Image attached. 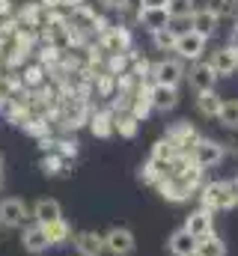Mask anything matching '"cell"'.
<instances>
[{
  "label": "cell",
  "instance_id": "obj_14",
  "mask_svg": "<svg viewBox=\"0 0 238 256\" xmlns=\"http://www.w3.org/2000/svg\"><path fill=\"white\" fill-rule=\"evenodd\" d=\"M184 230L194 236V238H206L214 232V214L206 212V208H194L188 218H184Z\"/></svg>",
  "mask_w": 238,
  "mask_h": 256
},
{
  "label": "cell",
  "instance_id": "obj_12",
  "mask_svg": "<svg viewBox=\"0 0 238 256\" xmlns=\"http://www.w3.org/2000/svg\"><path fill=\"white\" fill-rule=\"evenodd\" d=\"M149 102H152V110L155 114H170V110H176V104H178V90L176 86L152 84L149 86Z\"/></svg>",
  "mask_w": 238,
  "mask_h": 256
},
{
  "label": "cell",
  "instance_id": "obj_30",
  "mask_svg": "<svg viewBox=\"0 0 238 256\" xmlns=\"http://www.w3.org/2000/svg\"><path fill=\"white\" fill-rule=\"evenodd\" d=\"M208 9L218 18H238V0H208Z\"/></svg>",
  "mask_w": 238,
  "mask_h": 256
},
{
  "label": "cell",
  "instance_id": "obj_35",
  "mask_svg": "<svg viewBox=\"0 0 238 256\" xmlns=\"http://www.w3.org/2000/svg\"><path fill=\"white\" fill-rule=\"evenodd\" d=\"M230 45H232V48H236V51H238V24H236V27H232V42H230Z\"/></svg>",
  "mask_w": 238,
  "mask_h": 256
},
{
  "label": "cell",
  "instance_id": "obj_10",
  "mask_svg": "<svg viewBox=\"0 0 238 256\" xmlns=\"http://www.w3.org/2000/svg\"><path fill=\"white\" fill-rule=\"evenodd\" d=\"M72 244H74L78 256H104V236L96 232V230H80V232H74Z\"/></svg>",
  "mask_w": 238,
  "mask_h": 256
},
{
  "label": "cell",
  "instance_id": "obj_5",
  "mask_svg": "<svg viewBox=\"0 0 238 256\" xmlns=\"http://www.w3.org/2000/svg\"><path fill=\"white\" fill-rule=\"evenodd\" d=\"M152 84H161V86H176L178 90V84L188 78V68H184V63L182 60H158V63H152Z\"/></svg>",
  "mask_w": 238,
  "mask_h": 256
},
{
  "label": "cell",
  "instance_id": "obj_24",
  "mask_svg": "<svg viewBox=\"0 0 238 256\" xmlns=\"http://www.w3.org/2000/svg\"><path fill=\"white\" fill-rule=\"evenodd\" d=\"M45 232H48L51 248L72 244V238H74V232H72V226H68V220H66V218H62V220H57V224H51V226H45Z\"/></svg>",
  "mask_w": 238,
  "mask_h": 256
},
{
  "label": "cell",
  "instance_id": "obj_1",
  "mask_svg": "<svg viewBox=\"0 0 238 256\" xmlns=\"http://www.w3.org/2000/svg\"><path fill=\"white\" fill-rule=\"evenodd\" d=\"M238 206V182L236 179H224V182H206L200 188V208L218 214V212H230Z\"/></svg>",
  "mask_w": 238,
  "mask_h": 256
},
{
  "label": "cell",
  "instance_id": "obj_28",
  "mask_svg": "<svg viewBox=\"0 0 238 256\" xmlns=\"http://www.w3.org/2000/svg\"><path fill=\"white\" fill-rule=\"evenodd\" d=\"M218 122L230 131H238V98H224V108L218 114Z\"/></svg>",
  "mask_w": 238,
  "mask_h": 256
},
{
  "label": "cell",
  "instance_id": "obj_38",
  "mask_svg": "<svg viewBox=\"0 0 238 256\" xmlns=\"http://www.w3.org/2000/svg\"><path fill=\"white\" fill-rule=\"evenodd\" d=\"M3 185H6V179H3V176H0V194H3Z\"/></svg>",
  "mask_w": 238,
  "mask_h": 256
},
{
  "label": "cell",
  "instance_id": "obj_37",
  "mask_svg": "<svg viewBox=\"0 0 238 256\" xmlns=\"http://www.w3.org/2000/svg\"><path fill=\"white\" fill-rule=\"evenodd\" d=\"M3 167H6V158H3V152H0V176H3Z\"/></svg>",
  "mask_w": 238,
  "mask_h": 256
},
{
  "label": "cell",
  "instance_id": "obj_18",
  "mask_svg": "<svg viewBox=\"0 0 238 256\" xmlns=\"http://www.w3.org/2000/svg\"><path fill=\"white\" fill-rule=\"evenodd\" d=\"M167 250L173 256H196V238L184 226H178L176 232H170V238H167Z\"/></svg>",
  "mask_w": 238,
  "mask_h": 256
},
{
  "label": "cell",
  "instance_id": "obj_4",
  "mask_svg": "<svg viewBox=\"0 0 238 256\" xmlns=\"http://www.w3.org/2000/svg\"><path fill=\"white\" fill-rule=\"evenodd\" d=\"M104 236V254L108 256H131L137 250V238L128 226H110Z\"/></svg>",
  "mask_w": 238,
  "mask_h": 256
},
{
  "label": "cell",
  "instance_id": "obj_15",
  "mask_svg": "<svg viewBox=\"0 0 238 256\" xmlns=\"http://www.w3.org/2000/svg\"><path fill=\"white\" fill-rule=\"evenodd\" d=\"M167 140L176 146L182 155H188V152L194 149V143L200 140V134L194 131V126H190V122H184V120H182V122H176L173 128H167Z\"/></svg>",
  "mask_w": 238,
  "mask_h": 256
},
{
  "label": "cell",
  "instance_id": "obj_19",
  "mask_svg": "<svg viewBox=\"0 0 238 256\" xmlns=\"http://www.w3.org/2000/svg\"><path fill=\"white\" fill-rule=\"evenodd\" d=\"M137 24L146 27L149 33L161 30V27H170V18H167V9H152V6H137Z\"/></svg>",
  "mask_w": 238,
  "mask_h": 256
},
{
  "label": "cell",
  "instance_id": "obj_9",
  "mask_svg": "<svg viewBox=\"0 0 238 256\" xmlns=\"http://www.w3.org/2000/svg\"><path fill=\"white\" fill-rule=\"evenodd\" d=\"M30 218H33L39 226H51V224L62 220V206H60V200H54V196H42V200L33 202Z\"/></svg>",
  "mask_w": 238,
  "mask_h": 256
},
{
  "label": "cell",
  "instance_id": "obj_33",
  "mask_svg": "<svg viewBox=\"0 0 238 256\" xmlns=\"http://www.w3.org/2000/svg\"><path fill=\"white\" fill-rule=\"evenodd\" d=\"M104 9H110V12H125L128 6H131V0H98Z\"/></svg>",
  "mask_w": 238,
  "mask_h": 256
},
{
  "label": "cell",
  "instance_id": "obj_11",
  "mask_svg": "<svg viewBox=\"0 0 238 256\" xmlns=\"http://www.w3.org/2000/svg\"><path fill=\"white\" fill-rule=\"evenodd\" d=\"M218 24H220V18H218L208 6H196V12L190 15V27H188V30L200 33L202 39H214V36H218Z\"/></svg>",
  "mask_w": 238,
  "mask_h": 256
},
{
  "label": "cell",
  "instance_id": "obj_32",
  "mask_svg": "<svg viewBox=\"0 0 238 256\" xmlns=\"http://www.w3.org/2000/svg\"><path fill=\"white\" fill-rule=\"evenodd\" d=\"M42 78H45V68H42V66H30V68L24 72V84H27V86H39Z\"/></svg>",
  "mask_w": 238,
  "mask_h": 256
},
{
  "label": "cell",
  "instance_id": "obj_20",
  "mask_svg": "<svg viewBox=\"0 0 238 256\" xmlns=\"http://www.w3.org/2000/svg\"><path fill=\"white\" fill-rule=\"evenodd\" d=\"M62 122H66V128H78L84 122H90V108L84 104V98H66Z\"/></svg>",
  "mask_w": 238,
  "mask_h": 256
},
{
  "label": "cell",
  "instance_id": "obj_16",
  "mask_svg": "<svg viewBox=\"0 0 238 256\" xmlns=\"http://www.w3.org/2000/svg\"><path fill=\"white\" fill-rule=\"evenodd\" d=\"M158 191H161L164 200H170V202H184V200H190L194 188H190L182 176H164V179L158 182Z\"/></svg>",
  "mask_w": 238,
  "mask_h": 256
},
{
  "label": "cell",
  "instance_id": "obj_25",
  "mask_svg": "<svg viewBox=\"0 0 238 256\" xmlns=\"http://www.w3.org/2000/svg\"><path fill=\"white\" fill-rule=\"evenodd\" d=\"M164 9L170 21H190V15L196 12V0H167Z\"/></svg>",
  "mask_w": 238,
  "mask_h": 256
},
{
  "label": "cell",
  "instance_id": "obj_6",
  "mask_svg": "<svg viewBox=\"0 0 238 256\" xmlns=\"http://www.w3.org/2000/svg\"><path fill=\"white\" fill-rule=\"evenodd\" d=\"M206 48H208V39H202L200 33H194V30H182L176 39V57L184 63V60H190V63H200L202 60V54H206Z\"/></svg>",
  "mask_w": 238,
  "mask_h": 256
},
{
  "label": "cell",
  "instance_id": "obj_21",
  "mask_svg": "<svg viewBox=\"0 0 238 256\" xmlns=\"http://www.w3.org/2000/svg\"><path fill=\"white\" fill-rule=\"evenodd\" d=\"M90 131L96 134V137H102V140H108V137H114L116 131H114V110H96V114H90Z\"/></svg>",
  "mask_w": 238,
  "mask_h": 256
},
{
  "label": "cell",
  "instance_id": "obj_17",
  "mask_svg": "<svg viewBox=\"0 0 238 256\" xmlns=\"http://www.w3.org/2000/svg\"><path fill=\"white\" fill-rule=\"evenodd\" d=\"M21 244H24V250H27V254H33V256L45 254V250L51 248L48 232H45V226H39V224L24 226V232H21Z\"/></svg>",
  "mask_w": 238,
  "mask_h": 256
},
{
  "label": "cell",
  "instance_id": "obj_23",
  "mask_svg": "<svg viewBox=\"0 0 238 256\" xmlns=\"http://www.w3.org/2000/svg\"><path fill=\"white\" fill-rule=\"evenodd\" d=\"M114 131L119 137H125V140H134L137 131H140V120L131 116L128 110H119V114H114Z\"/></svg>",
  "mask_w": 238,
  "mask_h": 256
},
{
  "label": "cell",
  "instance_id": "obj_27",
  "mask_svg": "<svg viewBox=\"0 0 238 256\" xmlns=\"http://www.w3.org/2000/svg\"><path fill=\"white\" fill-rule=\"evenodd\" d=\"M196 256H226V244L218 232L206 236V238H196Z\"/></svg>",
  "mask_w": 238,
  "mask_h": 256
},
{
  "label": "cell",
  "instance_id": "obj_3",
  "mask_svg": "<svg viewBox=\"0 0 238 256\" xmlns=\"http://www.w3.org/2000/svg\"><path fill=\"white\" fill-rule=\"evenodd\" d=\"M98 48L108 51V54H128V51H134V36H131L128 27L110 24V27L98 36Z\"/></svg>",
  "mask_w": 238,
  "mask_h": 256
},
{
  "label": "cell",
  "instance_id": "obj_2",
  "mask_svg": "<svg viewBox=\"0 0 238 256\" xmlns=\"http://www.w3.org/2000/svg\"><path fill=\"white\" fill-rule=\"evenodd\" d=\"M188 158H190V164H194V167H200V170L206 173V170L218 167V164L226 158V146H224L220 140H212V137H200V140L194 143V149L188 152Z\"/></svg>",
  "mask_w": 238,
  "mask_h": 256
},
{
  "label": "cell",
  "instance_id": "obj_22",
  "mask_svg": "<svg viewBox=\"0 0 238 256\" xmlns=\"http://www.w3.org/2000/svg\"><path fill=\"white\" fill-rule=\"evenodd\" d=\"M220 108H224V98L218 96V90L196 92V110H200V116H206V120H218Z\"/></svg>",
  "mask_w": 238,
  "mask_h": 256
},
{
  "label": "cell",
  "instance_id": "obj_39",
  "mask_svg": "<svg viewBox=\"0 0 238 256\" xmlns=\"http://www.w3.org/2000/svg\"><path fill=\"white\" fill-rule=\"evenodd\" d=\"M236 182H238V179H236Z\"/></svg>",
  "mask_w": 238,
  "mask_h": 256
},
{
  "label": "cell",
  "instance_id": "obj_7",
  "mask_svg": "<svg viewBox=\"0 0 238 256\" xmlns=\"http://www.w3.org/2000/svg\"><path fill=\"white\" fill-rule=\"evenodd\" d=\"M30 220V208L24 200L18 196H6L0 200V226H9V230H18Z\"/></svg>",
  "mask_w": 238,
  "mask_h": 256
},
{
  "label": "cell",
  "instance_id": "obj_31",
  "mask_svg": "<svg viewBox=\"0 0 238 256\" xmlns=\"http://www.w3.org/2000/svg\"><path fill=\"white\" fill-rule=\"evenodd\" d=\"M62 164H66L62 155H51V158L42 161V170H45V176H57L60 170H62Z\"/></svg>",
  "mask_w": 238,
  "mask_h": 256
},
{
  "label": "cell",
  "instance_id": "obj_26",
  "mask_svg": "<svg viewBox=\"0 0 238 256\" xmlns=\"http://www.w3.org/2000/svg\"><path fill=\"white\" fill-rule=\"evenodd\" d=\"M178 155H182V152H178V149L173 146V143H170V140H167V137H161V140L152 146V161H155V164H161V167L173 164Z\"/></svg>",
  "mask_w": 238,
  "mask_h": 256
},
{
  "label": "cell",
  "instance_id": "obj_34",
  "mask_svg": "<svg viewBox=\"0 0 238 256\" xmlns=\"http://www.w3.org/2000/svg\"><path fill=\"white\" fill-rule=\"evenodd\" d=\"M137 6H152V9H164V6H167V0H140Z\"/></svg>",
  "mask_w": 238,
  "mask_h": 256
},
{
  "label": "cell",
  "instance_id": "obj_36",
  "mask_svg": "<svg viewBox=\"0 0 238 256\" xmlns=\"http://www.w3.org/2000/svg\"><path fill=\"white\" fill-rule=\"evenodd\" d=\"M62 3H66V6H72V9H74V6H84V3H86V0H62Z\"/></svg>",
  "mask_w": 238,
  "mask_h": 256
},
{
  "label": "cell",
  "instance_id": "obj_8",
  "mask_svg": "<svg viewBox=\"0 0 238 256\" xmlns=\"http://www.w3.org/2000/svg\"><path fill=\"white\" fill-rule=\"evenodd\" d=\"M184 80L190 84V90H196V92H208V90H214L218 74H214V68H212L208 60H200V63H190V72H188Z\"/></svg>",
  "mask_w": 238,
  "mask_h": 256
},
{
  "label": "cell",
  "instance_id": "obj_13",
  "mask_svg": "<svg viewBox=\"0 0 238 256\" xmlns=\"http://www.w3.org/2000/svg\"><path fill=\"white\" fill-rule=\"evenodd\" d=\"M212 68H214V74L218 78H230V74H236L238 72V51L232 45H224V48H214V54H212Z\"/></svg>",
  "mask_w": 238,
  "mask_h": 256
},
{
  "label": "cell",
  "instance_id": "obj_29",
  "mask_svg": "<svg viewBox=\"0 0 238 256\" xmlns=\"http://www.w3.org/2000/svg\"><path fill=\"white\" fill-rule=\"evenodd\" d=\"M149 36H152V45H155L158 51H173V48H176V39H178L176 27H161V30H155V33H149Z\"/></svg>",
  "mask_w": 238,
  "mask_h": 256
}]
</instances>
